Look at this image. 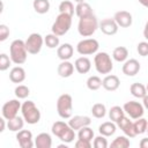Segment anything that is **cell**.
<instances>
[{"label":"cell","instance_id":"cell-1","mask_svg":"<svg viewBox=\"0 0 148 148\" xmlns=\"http://www.w3.org/2000/svg\"><path fill=\"white\" fill-rule=\"evenodd\" d=\"M9 57L15 65H22L25 62L28 57V51L25 47V42L22 39H15L9 46Z\"/></svg>","mask_w":148,"mask_h":148},{"label":"cell","instance_id":"cell-2","mask_svg":"<svg viewBox=\"0 0 148 148\" xmlns=\"http://www.w3.org/2000/svg\"><path fill=\"white\" fill-rule=\"evenodd\" d=\"M99 23L97 21V17L92 14L81 17L79 20V24H77V31L82 37H90L95 34V31L97 30Z\"/></svg>","mask_w":148,"mask_h":148},{"label":"cell","instance_id":"cell-3","mask_svg":"<svg viewBox=\"0 0 148 148\" xmlns=\"http://www.w3.org/2000/svg\"><path fill=\"white\" fill-rule=\"evenodd\" d=\"M51 131L64 143H69L75 139V131L65 121H56V123H53Z\"/></svg>","mask_w":148,"mask_h":148},{"label":"cell","instance_id":"cell-4","mask_svg":"<svg viewBox=\"0 0 148 148\" xmlns=\"http://www.w3.org/2000/svg\"><path fill=\"white\" fill-rule=\"evenodd\" d=\"M21 112L25 123L30 125H35L40 120V111L32 101L24 102L21 106Z\"/></svg>","mask_w":148,"mask_h":148},{"label":"cell","instance_id":"cell-5","mask_svg":"<svg viewBox=\"0 0 148 148\" xmlns=\"http://www.w3.org/2000/svg\"><path fill=\"white\" fill-rule=\"evenodd\" d=\"M57 112L60 118L69 119L73 114V99L69 94H62L57 101Z\"/></svg>","mask_w":148,"mask_h":148},{"label":"cell","instance_id":"cell-6","mask_svg":"<svg viewBox=\"0 0 148 148\" xmlns=\"http://www.w3.org/2000/svg\"><path fill=\"white\" fill-rule=\"evenodd\" d=\"M72 17L73 16H71L68 14L60 13L57 16L54 23L52 24V28H51L52 32L57 36H64L65 34H67L72 27Z\"/></svg>","mask_w":148,"mask_h":148},{"label":"cell","instance_id":"cell-7","mask_svg":"<svg viewBox=\"0 0 148 148\" xmlns=\"http://www.w3.org/2000/svg\"><path fill=\"white\" fill-rule=\"evenodd\" d=\"M95 68L99 74H109L113 69L111 57L106 52H98L94 58Z\"/></svg>","mask_w":148,"mask_h":148},{"label":"cell","instance_id":"cell-8","mask_svg":"<svg viewBox=\"0 0 148 148\" xmlns=\"http://www.w3.org/2000/svg\"><path fill=\"white\" fill-rule=\"evenodd\" d=\"M98 47H99V44L95 38H86L77 43L76 51L81 56H90V54L97 53Z\"/></svg>","mask_w":148,"mask_h":148},{"label":"cell","instance_id":"cell-9","mask_svg":"<svg viewBox=\"0 0 148 148\" xmlns=\"http://www.w3.org/2000/svg\"><path fill=\"white\" fill-rule=\"evenodd\" d=\"M43 44H44V38L42 35H39L37 32L30 34L25 40V47H27L28 53H30V54L39 53L43 47Z\"/></svg>","mask_w":148,"mask_h":148},{"label":"cell","instance_id":"cell-10","mask_svg":"<svg viewBox=\"0 0 148 148\" xmlns=\"http://www.w3.org/2000/svg\"><path fill=\"white\" fill-rule=\"evenodd\" d=\"M125 113H127L130 116V118L132 119H138V118H141L145 113V106L143 104L139 103V102H135V101H130V102H126L123 106Z\"/></svg>","mask_w":148,"mask_h":148},{"label":"cell","instance_id":"cell-11","mask_svg":"<svg viewBox=\"0 0 148 148\" xmlns=\"http://www.w3.org/2000/svg\"><path fill=\"white\" fill-rule=\"evenodd\" d=\"M21 106H22V104L20 103L18 99H10V101L6 102L2 105V110H1L2 117L6 118L7 120L16 117L17 112L21 110Z\"/></svg>","mask_w":148,"mask_h":148},{"label":"cell","instance_id":"cell-12","mask_svg":"<svg viewBox=\"0 0 148 148\" xmlns=\"http://www.w3.org/2000/svg\"><path fill=\"white\" fill-rule=\"evenodd\" d=\"M98 28L101 29V31L104 35L112 36V35H116L118 32L119 25L117 24V22L114 21V18H104V20H102L99 22Z\"/></svg>","mask_w":148,"mask_h":148},{"label":"cell","instance_id":"cell-13","mask_svg":"<svg viewBox=\"0 0 148 148\" xmlns=\"http://www.w3.org/2000/svg\"><path fill=\"white\" fill-rule=\"evenodd\" d=\"M16 140L21 148H32L35 142L32 141V133L28 130H21L16 134Z\"/></svg>","mask_w":148,"mask_h":148},{"label":"cell","instance_id":"cell-14","mask_svg":"<svg viewBox=\"0 0 148 148\" xmlns=\"http://www.w3.org/2000/svg\"><path fill=\"white\" fill-rule=\"evenodd\" d=\"M114 21L117 22V24L121 28H128L132 25L133 18H132V14L127 10H119L114 14L113 16Z\"/></svg>","mask_w":148,"mask_h":148},{"label":"cell","instance_id":"cell-15","mask_svg":"<svg viewBox=\"0 0 148 148\" xmlns=\"http://www.w3.org/2000/svg\"><path fill=\"white\" fill-rule=\"evenodd\" d=\"M90 124H91V118L88 116H74L71 117L68 120V125L74 131H79L80 128L84 126H89Z\"/></svg>","mask_w":148,"mask_h":148},{"label":"cell","instance_id":"cell-16","mask_svg":"<svg viewBox=\"0 0 148 148\" xmlns=\"http://www.w3.org/2000/svg\"><path fill=\"white\" fill-rule=\"evenodd\" d=\"M141 66H140V62L136 60V59H128L124 62L123 65V73L127 76H134L139 73Z\"/></svg>","mask_w":148,"mask_h":148},{"label":"cell","instance_id":"cell-17","mask_svg":"<svg viewBox=\"0 0 148 148\" xmlns=\"http://www.w3.org/2000/svg\"><path fill=\"white\" fill-rule=\"evenodd\" d=\"M118 127L124 132V134L128 138H134L136 136V133H135V130H134V125L133 123L130 120V118L127 117H123L118 123H117Z\"/></svg>","mask_w":148,"mask_h":148},{"label":"cell","instance_id":"cell-18","mask_svg":"<svg viewBox=\"0 0 148 148\" xmlns=\"http://www.w3.org/2000/svg\"><path fill=\"white\" fill-rule=\"evenodd\" d=\"M120 86V80L117 75H106L103 80H102V87L108 90V91H114L119 88Z\"/></svg>","mask_w":148,"mask_h":148},{"label":"cell","instance_id":"cell-19","mask_svg":"<svg viewBox=\"0 0 148 148\" xmlns=\"http://www.w3.org/2000/svg\"><path fill=\"white\" fill-rule=\"evenodd\" d=\"M74 49L69 43H64L57 49V56L60 60H69L73 57Z\"/></svg>","mask_w":148,"mask_h":148},{"label":"cell","instance_id":"cell-20","mask_svg":"<svg viewBox=\"0 0 148 148\" xmlns=\"http://www.w3.org/2000/svg\"><path fill=\"white\" fill-rule=\"evenodd\" d=\"M9 80L13 83H21L25 80V71L21 66H15L9 72Z\"/></svg>","mask_w":148,"mask_h":148},{"label":"cell","instance_id":"cell-21","mask_svg":"<svg viewBox=\"0 0 148 148\" xmlns=\"http://www.w3.org/2000/svg\"><path fill=\"white\" fill-rule=\"evenodd\" d=\"M75 69L80 74H87L91 68V61L87 57H80L74 62Z\"/></svg>","mask_w":148,"mask_h":148},{"label":"cell","instance_id":"cell-22","mask_svg":"<svg viewBox=\"0 0 148 148\" xmlns=\"http://www.w3.org/2000/svg\"><path fill=\"white\" fill-rule=\"evenodd\" d=\"M74 65L68 60H62L58 66V74L61 77H69L74 73Z\"/></svg>","mask_w":148,"mask_h":148},{"label":"cell","instance_id":"cell-23","mask_svg":"<svg viewBox=\"0 0 148 148\" xmlns=\"http://www.w3.org/2000/svg\"><path fill=\"white\" fill-rule=\"evenodd\" d=\"M35 146L37 148H51L52 146V139L49 133H39L35 138Z\"/></svg>","mask_w":148,"mask_h":148},{"label":"cell","instance_id":"cell-24","mask_svg":"<svg viewBox=\"0 0 148 148\" xmlns=\"http://www.w3.org/2000/svg\"><path fill=\"white\" fill-rule=\"evenodd\" d=\"M116 131H117V126H116L114 121H112V120L111 121H105V123L101 124L99 127H98L99 134H102L104 136H111L116 133Z\"/></svg>","mask_w":148,"mask_h":148},{"label":"cell","instance_id":"cell-25","mask_svg":"<svg viewBox=\"0 0 148 148\" xmlns=\"http://www.w3.org/2000/svg\"><path fill=\"white\" fill-rule=\"evenodd\" d=\"M24 121H25V120H24L23 117L16 116V117H14V118L7 120V127H8V130L12 131V132H18V131H21V130L23 128Z\"/></svg>","mask_w":148,"mask_h":148},{"label":"cell","instance_id":"cell-26","mask_svg":"<svg viewBox=\"0 0 148 148\" xmlns=\"http://www.w3.org/2000/svg\"><path fill=\"white\" fill-rule=\"evenodd\" d=\"M75 14H76V16L79 18H81V17H84V16H88V15L92 14V8L86 1L84 2H80L75 7Z\"/></svg>","mask_w":148,"mask_h":148},{"label":"cell","instance_id":"cell-27","mask_svg":"<svg viewBox=\"0 0 148 148\" xmlns=\"http://www.w3.org/2000/svg\"><path fill=\"white\" fill-rule=\"evenodd\" d=\"M130 91H131V94H132L134 97H136V98H143V97L147 95L146 86H143L142 83H139V82L132 83L131 87H130Z\"/></svg>","mask_w":148,"mask_h":148},{"label":"cell","instance_id":"cell-28","mask_svg":"<svg viewBox=\"0 0 148 148\" xmlns=\"http://www.w3.org/2000/svg\"><path fill=\"white\" fill-rule=\"evenodd\" d=\"M128 57V50L125 46H117L112 52V58L118 62H125Z\"/></svg>","mask_w":148,"mask_h":148},{"label":"cell","instance_id":"cell-29","mask_svg":"<svg viewBox=\"0 0 148 148\" xmlns=\"http://www.w3.org/2000/svg\"><path fill=\"white\" fill-rule=\"evenodd\" d=\"M32 7L38 14H46L50 10V1L49 0H34Z\"/></svg>","mask_w":148,"mask_h":148},{"label":"cell","instance_id":"cell-30","mask_svg":"<svg viewBox=\"0 0 148 148\" xmlns=\"http://www.w3.org/2000/svg\"><path fill=\"white\" fill-rule=\"evenodd\" d=\"M125 116V111L123 108L118 106V105H114L110 109L109 111V117H110V120L114 121V123H118L123 117Z\"/></svg>","mask_w":148,"mask_h":148},{"label":"cell","instance_id":"cell-31","mask_svg":"<svg viewBox=\"0 0 148 148\" xmlns=\"http://www.w3.org/2000/svg\"><path fill=\"white\" fill-rule=\"evenodd\" d=\"M131 142L128 136L126 135H119L111 142V148H127L130 147Z\"/></svg>","mask_w":148,"mask_h":148},{"label":"cell","instance_id":"cell-32","mask_svg":"<svg viewBox=\"0 0 148 148\" xmlns=\"http://www.w3.org/2000/svg\"><path fill=\"white\" fill-rule=\"evenodd\" d=\"M44 43H45V45H46L49 49H56V47L59 46V43H60L59 36L54 35L53 32H52V34H49V35H46V36L44 37Z\"/></svg>","mask_w":148,"mask_h":148},{"label":"cell","instance_id":"cell-33","mask_svg":"<svg viewBox=\"0 0 148 148\" xmlns=\"http://www.w3.org/2000/svg\"><path fill=\"white\" fill-rule=\"evenodd\" d=\"M74 10H75V8H74V5H73L72 1L64 0V1H61L60 5H59V12H60V13L68 14V15L73 16V15H74Z\"/></svg>","mask_w":148,"mask_h":148},{"label":"cell","instance_id":"cell-34","mask_svg":"<svg viewBox=\"0 0 148 148\" xmlns=\"http://www.w3.org/2000/svg\"><path fill=\"white\" fill-rule=\"evenodd\" d=\"M87 87L89 90H98L102 87V79L97 75L89 76L87 80Z\"/></svg>","mask_w":148,"mask_h":148},{"label":"cell","instance_id":"cell-35","mask_svg":"<svg viewBox=\"0 0 148 148\" xmlns=\"http://www.w3.org/2000/svg\"><path fill=\"white\" fill-rule=\"evenodd\" d=\"M91 113H92V116L95 118H98V119L99 118H104L105 114H106V108L102 103H96L91 108Z\"/></svg>","mask_w":148,"mask_h":148},{"label":"cell","instance_id":"cell-36","mask_svg":"<svg viewBox=\"0 0 148 148\" xmlns=\"http://www.w3.org/2000/svg\"><path fill=\"white\" fill-rule=\"evenodd\" d=\"M133 125H134V130H135L136 135H139V134H143L147 131L148 123H147V120L145 118L141 117V118L135 119V121L133 123Z\"/></svg>","mask_w":148,"mask_h":148},{"label":"cell","instance_id":"cell-37","mask_svg":"<svg viewBox=\"0 0 148 148\" xmlns=\"http://www.w3.org/2000/svg\"><path fill=\"white\" fill-rule=\"evenodd\" d=\"M77 138L79 139H82V140H87V141H90L94 139V131L89 127V126H84L82 128L79 130V133H77Z\"/></svg>","mask_w":148,"mask_h":148},{"label":"cell","instance_id":"cell-38","mask_svg":"<svg viewBox=\"0 0 148 148\" xmlns=\"http://www.w3.org/2000/svg\"><path fill=\"white\" fill-rule=\"evenodd\" d=\"M14 92H15V96L18 99H24V98H27L30 95V89L27 86H24V84H18L15 88Z\"/></svg>","mask_w":148,"mask_h":148},{"label":"cell","instance_id":"cell-39","mask_svg":"<svg viewBox=\"0 0 148 148\" xmlns=\"http://www.w3.org/2000/svg\"><path fill=\"white\" fill-rule=\"evenodd\" d=\"M12 59L10 57H8L6 53H1L0 54V71L3 72V71H7L12 64Z\"/></svg>","mask_w":148,"mask_h":148},{"label":"cell","instance_id":"cell-40","mask_svg":"<svg viewBox=\"0 0 148 148\" xmlns=\"http://www.w3.org/2000/svg\"><path fill=\"white\" fill-rule=\"evenodd\" d=\"M94 147L95 148H106L108 147V140L105 139L104 135H98L96 138H94Z\"/></svg>","mask_w":148,"mask_h":148},{"label":"cell","instance_id":"cell-41","mask_svg":"<svg viewBox=\"0 0 148 148\" xmlns=\"http://www.w3.org/2000/svg\"><path fill=\"white\" fill-rule=\"evenodd\" d=\"M136 51L141 57L148 56V42H140L136 46Z\"/></svg>","mask_w":148,"mask_h":148},{"label":"cell","instance_id":"cell-42","mask_svg":"<svg viewBox=\"0 0 148 148\" xmlns=\"http://www.w3.org/2000/svg\"><path fill=\"white\" fill-rule=\"evenodd\" d=\"M9 34H10L9 28L6 24H0V42L6 40L9 37Z\"/></svg>","mask_w":148,"mask_h":148},{"label":"cell","instance_id":"cell-43","mask_svg":"<svg viewBox=\"0 0 148 148\" xmlns=\"http://www.w3.org/2000/svg\"><path fill=\"white\" fill-rule=\"evenodd\" d=\"M75 147L76 148H90L91 147V142L90 141H87V140L77 139V141L75 142Z\"/></svg>","mask_w":148,"mask_h":148},{"label":"cell","instance_id":"cell-44","mask_svg":"<svg viewBox=\"0 0 148 148\" xmlns=\"http://www.w3.org/2000/svg\"><path fill=\"white\" fill-rule=\"evenodd\" d=\"M6 118H0V132H3L5 131V127H6Z\"/></svg>","mask_w":148,"mask_h":148},{"label":"cell","instance_id":"cell-45","mask_svg":"<svg viewBox=\"0 0 148 148\" xmlns=\"http://www.w3.org/2000/svg\"><path fill=\"white\" fill-rule=\"evenodd\" d=\"M140 147L141 148H148V138H145V139H141L140 141Z\"/></svg>","mask_w":148,"mask_h":148},{"label":"cell","instance_id":"cell-46","mask_svg":"<svg viewBox=\"0 0 148 148\" xmlns=\"http://www.w3.org/2000/svg\"><path fill=\"white\" fill-rule=\"evenodd\" d=\"M143 37L148 40V21H147V23L145 25V29H143Z\"/></svg>","mask_w":148,"mask_h":148},{"label":"cell","instance_id":"cell-47","mask_svg":"<svg viewBox=\"0 0 148 148\" xmlns=\"http://www.w3.org/2000/svg\"><path fill=\"white\" fill-rule=\"evenodd\" d=\"M142 99H143V106H145V109L148 110V95H146Z\"/></svg>","mask_w":148,"mask_h":148},{"label":"cell","instance_id":"cell-48","mask_svg":"<svg viewBox=\"0 0 148 148\" xmlns=\"http://www.w3.org/2000/svg\"><path fill=\"white\" fill-rule=\"evenodd\" d=\"M143 7H146V8H148V0H138Z\"/></svg>","mask_w":148,"mask_h":148},{"label":"cell","instance_id":"cell-49","mask_svg":"<svg viewBox=\"0 0 148 148\" xmlns=\"http://www.w3.org/2000/svg\"><path fill=\"white\" fill-rule=\"evenodd\" d=\"M75 2H77V3H80V2H84V0H74Z\"/></svg>","mask_w":148,"mask_h":148},{"label":"cell","instance_id":"cell-50","mask_svg":"<svg viewBox=\"0 0 148 148\" xmlns=\"http://www.w3.org/2000/svg\"><path fill=\"white\" fill-rule=\"evenodd\" d=\"M146 89H147V94H148V83H147V86H146Z\"/></svg>","mask_w":148,"mask_h":148},{"label":"cell","instance_id":"cell-51","mask_svg":"<svg viewBox=\"0 0 148 148\" xmlns=\"http://www.w3.org/2000/svg\"><path fill=\"white\" fill-rule=\"evenodd\" d=\"M146 132H147V134H148V126H147V131H146Z\"/></svg>","mask_w":148,"mask_h":148}]
</instances>
